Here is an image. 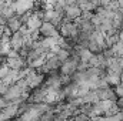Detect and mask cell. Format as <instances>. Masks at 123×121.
Wrapping results in <instances>:
<instances>
[{
  "instance_id": "12",
  "label": "cell",
  "mask_w": 123,
  "mask_h": 121,
  "mask_svg": "<svg viewBox=\"0 0 123 121\" xmlns=\"http://www.w3.org/2000/svg\"><path fill=\"white\" fill-rule=\"evenodd\" d=\"M9 88H10V86H9V84L1 83V84H0V95H4V94L9 91Z\"/></svg>"
},
{
  "instance_id": "9",
  "label": "cell",
  "mask_w": 123,
  "mask_h": 121,
  "mask_svg": "<svg viewBox=\"0 0 123 121\" xmlns=\"http://www.w3.org/2000/svg\"><path fill=\"white\" fill-rule=\"evenodd\" d=\"M79 6H80V9H82L83 11H94V10L97 9L90 0H87V1H82V3H79Z\"/></svg>"
},
{
  "instance_id": "8",
  "label": "cell",
  "mask_w": 123,
  "mask_h": 121,
  "mask_svg": "<svg viewBox=\"0 0 123 121\" xmlns=\"http://www.w3.org/2000/svg\"><path fill=\"white\" fill-rule=\"evenodd\" d=\"M56 56L59 57V60L63 63V61H66L70 56H72V50H67V49H62L60 47V50L56 53Z\"/></svg>"
},
{
  "instance_id": "16",
  "label": "cell",
  "mask_w": 123,
  "mask_h": 121,
  "mask_svg": "<svg viewBox=\"0 0 123 121\" xmlns=\"http://www.w3.org/2000/svg\"><path fill=\"white\" fill-rule=\"evenodd\" d=\"M44 1H47V3H53V4L56 3V0H44Z\"/></svg>"
},
{
  "instance_id": "11",
  "label": "cell",
  "mask_w": 123,
  "mask_h": 121,
  "mask_svg": "<svg viewBox=\"0 0 123 121\" xmlns=\"http://www.w3.org/2000/svg\"><path fill=\"white\" fill-rule=\"evenodd\" d=\"M113 90H115V93H116V95H117V97H122V95H123V84L120 83V84L115 86V87H113Z\"/></svg>"
},
{
  "instance_id": "5",
  "label": "cell",
  "mask_w": 123,
  "mask_h": 121,
  "mask_svg": "<svg viewBox=\"0 0 123 121\" xmlns=\"http://www.w3.org/2000/svg\"><path fill=\"white\" fill-rule=\"evenodd\" d=\"M46 66L52 70V71H56V70H59L62 66V61L59 60V57L55 54V56H52L50 59H47L46 60Z\"/></svg>"
},
{
  "instance_id": "1",
  "label": "cell",
  "mask_w": 123,
  "mask_h": 121,
  "mask_svg": "<svg viewBox=\"0 0 123 121\" xmlns=\"http://www.w3.org/2000/svg\"><path fill=\"white\" fill-rule=\"evenodd\" d=\"M40 33L43 37H49V36H55V37H60V31L59 29L52 23V22H43L42 27H40Z\"/></svg>"
},
{
  "instance_id": "17",
  "label": "cell",
  "mask_w": 123,
  "mask_h": 121,
  "mask_svg": "<svg viewBox=\"0 0 123 121\" xmlns=\"http://www.w3.org/2000/svg\"><path fill=\"white\" fill-rule=\"evenodd\" d=\"M120 83H122V84H123V73H122V74H120Z\"/></svg>"
},
{
  "instance_id": "6",
  "label": "cell",
  "mask_w": 123,
  "mask_h": 121,
  "mask_svg": "<svg viewBox=\"0 0 123 121\" xmlns=\"http://www.w3.org/2000/svg\"><path fill=\"white\" fill-rule=\"evenodd\" d=\"M97 104L100 105V108H102V110H103V113L106 114V113L110 110V107L115 104V100H110V98H105V100H100Z\"/></svg>"
},
{
  "instance_id": "10",
  "label": "cell",
  "mask_w": 123,
  "mask_h": 121,
  "mask_svg": "<svg viewBox=\"0 0 123 121\" xmlns=\"http://www.w3.org/2000/svg\"><path fill=\"white\" fill-rule=\"evenodd\" d=\"M87 63H89L90 67H99V56H97V53H94Z\"/></svg>"
},
{
  "instance_id": "7",
  "label": "cell",
  "mask_w": 123,
  "mask_h": 121,
  "mask_svg": "<svg viewBox=\"0 0 123 121\" xmlns=\"http://www.w3.org/2000/svg\"><path fill=\"white\" fill-rule=\"evenodd\" d=\"M59 13L55 10V9H47V10H44V14H43V22H52L56 16H57Z\"/></svg>"
},
{
  "instance_id": "13",
  "label": "cell",
  "mask_w": 123,
  "mask_h": 121,
  "mask_svg": "<svg viewBox=\"0 0 123 121\" xmlns=\"http://www.w3.org/2000/svg\"><path fill=\"white\" fill-rule=\"evenodd\" d=\"M4 27H6V24H0V37L4 34Z\"/></svg>"
},
{
  "instance_id": "15",
  "label": "cell",
  "mask_w": 123,
  "mask_h": 121,
  "mask_svg": "<svg viewBox=\"0 0 123 121\" xmlns=\"http://www.w3.org/2000/svg\"><path fill=\"white\" fill-rule=\"evenodd\" d=\"M119 63H120V66H122V70H123V56H122V57H119Z\"/></svg>"
},
{
  "instance_id": "2",
  "label": "cell",
  "mask_w": 123,
  "mask_h": 121,
  "mask_svg": "<svg viewBox=\"0 0 123 121\" xmlns=\"http://www.w3.org/2000/svg\"><path fill=\"white\" fill-rule=\"evenodd\" d=\"M82 9H80V6L76 3V4H67V6H64V16H67L72 22L76 19V17H79V16H82Z\"/></svg>"
},
{
  "instance_id": "4",
  "label": "cell",
  "mask_w": 123,
  "mask_h": 121,
  "mask_svg": "<svg viewBox=\"0 0 123 121\" xmlns=\"http://www.w3.org/2000/svg\"><path fill=\"white\" fill-rule=\"evenodd\" d=\"M6 24L12 29L13 31H17L20 27H22V20H20V16L19 14H14L13 17H10V19H7V22H6Z\"/></svg>"
},
{
  "instance_id": "3",
  "label": "cell",
  "mask_w": 123,
  "mask_h": 121,
  "mask_svg": "<svg viewBox=\"0 0 123 121\" xmlns=\"http://www.w3.org/2000/svg\"><path fill=\"white\" fill-rule=\"evenodd\" d=\"M6 63L10 68H17L22 70L25 67H27V61L23 57H6Z\"/></svg>"
},
{
  "instance_id": "14",
  "label": "cell",
  "mask_w": 123,
  "mask_h": 121,
  "mask_svg": "<svg viewBox=\"0 0 123 121\" xmlns=\"http://www.w3.org/2000/svg\"><path fill=\"white\" fill-rule=\"evenodd\" d=\"M119 38H120V40L123 41V29H122L120 31H119Z\"/></svg>"
}]
</instances>
